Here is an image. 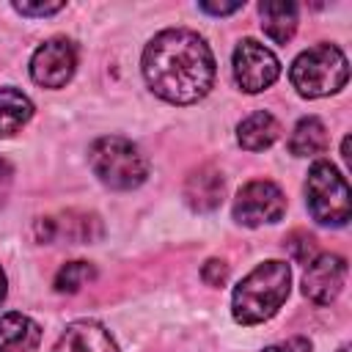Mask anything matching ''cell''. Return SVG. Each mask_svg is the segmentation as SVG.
Returning a JSON list of instances; mask_svg holds the SVG:
<instances>
[{"instance_id":"obj_10","label":"cell","mask_w":352,"mask_h":352,"mask_svg":"<svg viewBox=\"0 0 352 352\" xmlns=\"http://www.w3.org/2000/svg\"><path fill=\"white\" fill-rule=\"evenodd\" d=\"M102 236V223L96 214L85 212H63L58 217H41L36 220V239L50 245V242H72V245H88Z\"/></svg>"},{"instance_id":"obj_4","label":"cell","mask_w":352,"mask_h":352,"mask_svg":"<svg viewBox=\"0 0 352 352\" xmlns=\"http://www.w3.org/2000/svg\"><path fill=\"white\" fill-rule=\"evenodd\" d=\"M289 80L305 99H319L327 94H336L349 80V63L346 55L336 44H316L305 52H300L289 69Z\"/></svg>"},{"instance_id":"obj_17","label":"cell","mask_w":352,"mask_h":352,"mask_svg":"<svg viewBox=\"0 0 352 352\" xmlns=\"http://www.w3.org/2000/svg\"><path fill=\"white\" fill-rule=\"evenodd\" d=\"M33 116V102L16 88H0V138L22 129Z\"/></svg>"},{"instance_id":"obj_24","label":"cell","mask_w":352,"mask_h":352,"mask_svg":"<svg viewBox=\"0 0 352 352\" xmlns=\"http://www.w3.org/2000/svg\"><path fill=\"white\" fill-rule=\"evenodd\" d=\"M11 182H14V168L8 165V160L0 157V206L6 204V198L11 192Z\"/></svg>"},{"instance_id":"obj_21","label":"cell","mask_w":352,"mask_h":352,"mask_svg":"<svg viewBox=\"0 0 352 352\" xmlns=\"http://www.w3.org/2000/svg\"><path fill=\"white\" fill-rule=\"evenodd\" d=\"M66 3H14V11H19L22 16H50L58 14Z\"/></svg>"},{"instance_id":"obj_5","label":"cell","mask_w":352,"mask_h":352,"mask_svg":"<svg viewBox=\"0 0 352 352\" xmlns=\"http://www.w3.org/2000/svg\"><path fill=\"white\" fill-rule=\"evenodd\" d=\"M305 204L316 223L322 226H346L352 214L349 184L338 173V168L327 160L311 165L305 179Z\"/></svg>"},{"instance_id":"obj_9","label":"cell","mask_w":352,"mask_h":352,"mask_svg":"<svg viewBox=\"0 0 352 352\" xmlns=\"http://www.w3.org/2000/svg\"><path fill=\"white\" fill-rule=\"evenodd\" d=\"M346 280V261L336 253H322L308 261L302 275V294L316 305H330Z\"/></svg>"},{"instance_id":"obj_19","label":"cell","mask_w":352,"mask_h":352,"mask_svg":"<svg viewBox=\"0 0 352 352\" xmlns=\"http://www.w3.org/2000/svg\"><path fill=\"white\" fill-rule=\"evenodd\" d=\"M286 250H289V256H292L297 264H308V261L316 256V242H314L311 234L294 231V234L286 239Z\"/></svg>"},{"instance_id":"obj_1","label":"cell","mask_w":352,"mask_h":352,"mask_svg":"<svg viewBox=\"0 0 352 352\" xmlns=\"http://www.w3.org/2000/svg\"><path fill=\"white\" fill-rule=\"evenodd\" d=\"M143 77L165 102L192 104L214 82V55L195 30L168 28L146 44Z\"/></svg>"},{"instance_id":"obj_26","label":"cell","mask_w":352,"mask_h":352,"mask_svg":"<svg viewBox=\"0 0 352 352\" xmlns=\"http://www.w3.org/2000/svg\"><path fill=\"white\" fill-rule=\"evenodd\" d=\"M338 352H349V349H346V346H341V349H338Z\"/></svg>"},{"instance_id":"obj_23","label":"cell","mask_w":352,"mask_h":352,"mask_svg":"<svg viewBox=\"0 0 352 352\" xmlns=\"http://www.w3.org/2000/svg\"><path fill=\"white\" fill-rule=\"evenodd\" d=\"M245 3H198L201 11L206 14H214V16H228V14H236Z\"/></svg>"},{"instance_id":"obj_6","label":"cell","mask_w":352,"mask_h":352,"mask_svg":"<svg viewBox=\"0 0 352 352\" xmlns=\"http://www.w3.org/2000/svg\"><path fill=\"white\" fill-rule=\"evenodd\" d=\"M283 212H286V198H283L280 187L267 179L248 182L234 198V220L248 228H256L264 223H278L283 217Z\"/></svg>"},{"instance_id":"obj_11","label":"cell","mask_w":352,"mask_h":352,"mask_svg":"<svg viewBox=\"0 0 352 352\" xmlns=\"http://www.w3.org/2000/svg\"><path fill=\"white\" fill-rule=\"evenodd\" d=\"M52 352H118V344L99 322L80 319L63 330Z\"/></svg>"},{"instance_id":"obj_2","label":"cell","mask_w":352,"mask_h":352,"mask_svg":"<svg viewBox=\"0 0 352 352\" xmlns=\"http://www.w3.org/2000/svg\"><path fill=\"white\" fill-rule=\"evenodd\" d=\"M292 286V270L286 261H264L250 270L234 289L231 314L239 324H258L278 314Z\"/></svg>"},{"instance_id":"obj_8","label":"cell","mask_w":352,"mask_h":352,"mask_svg":"<svg viewBox=\"0 0 352 352\" xmlns=\"http://www.w3.org/2000/svg\"><path fill=\"white\" fill-rule=\"evenodd\" d=\"M77 69V47L69 38L44 41L30 58V77L41 88H63Z\"/></svg>"},{"instance_id":"obj_20","label":"cell","mask_w":352,"mask_h":352,"mask_svg":"<svg viewBox=\"0 0 352 352\" xmlns=\"http://www.w3.org/2000/svg\"><path fill=\"white\" fill-rule=\"evenodd\" d=\"M201 278L209 283V286H223L228 280V264L220 261V258H209L201 270Z\"/></svg>"},{"instance_id":"obj_14","label":"cell","mask_w":352,"mask_h":352,"mask_svg":"<svg viewBox=\"0 0 352 352\" xmlns=\"http://www.w3.org/2000/svg\"><path fill=\"white\" fill-rule=\"evenodd\" d=\"M278 135H280V124H278L275 116L267 113V110L250 113V116L242 118L239 126H236V140H239V146L248 148V151H264V148H270V146L278 140Z\"/></svg>"},{"instance_id":"obj_13","label":"cell","mask_w":352,"mask_h":352,"mask_svg":"<svg viewBox=\"0 0 352 352\" xmlns=\"http://www.w3.org/2000/svg\"><path fill=\"white\" fill-rule=\"evenodd\" d=\"M41 341V327L25 314L0 316V352H33Z\"/></svg>"},{"instance_id":"obj_16","label":"cell","mask_w":352,"mask_h":352,"mask_svg":"<svg viewBox=\"0 0 352 352\" xmlns=\"http://www.w3.org/2000/svg\"><path fill=\"white\" fill-rule=\"evenodd\" d=\"M327 126L316 118V116H308V118H300L292 138H289V151L294 157H316L327 148Z\"/></svg>"},{"instance_id":"obj_12","label":"cell","mask_w":352,"mask_h":352,"mask_svg":"<svg viewBox=\"0 0 352 352\" xmlns=\"http://www.w3.org/2000/svg\"><path fill=\"white\" fill-rule=\"evenodd\" d=\"M223 192H226L223 173L212 165H201L184 182V201L195 212H214L223 204Z\"/></svg>"},{"instance_id":"obj_22","label":"cell","mask_w":352,"mask_h":352,"mask_svg":"<svg viewBox=\"0 0 352 352\" xmlns=\"http://www.w3.org/2000/svg\"><path fill=\"white\" fill-rule=\"evenodd\" d=\"M264 352H311V341L302 338V336H294V338H289V341H283V344L267 346Z\"/></svg>"},{"instance_id":"obj_3","label":"cell","mask_w":352,"mask_h":352,"mask_svg":"<svg viewBox=\"0 0 352 352\" xmlns=\"http://www.w3.org/2000/svg\"><path fill=\"white\" fill-rule=\"evenodd\" d=\"M88 162L96 179L110 190H135L148 176V160L132 140L121 135H104L94 140Z\"/></svg>"},{"instance_id":"obj_7","label":"cell","mask_w":352,"mask_h":352,"mask_svg":"<svg viewBox=\"0 0 352 352\" xmlns=\"http://www.w3.org/2000/svg\"><path fill=\"white\" fill-rule=\"evenodd\" d=\"M280 74V60L264 44L245 38L234 50V80L245 94H258L270 88Z\"/></svg>"},{"instance_id":"obj_25","label":"cell","mask_w":352,"mask_h":352,"mask_svg":"<svg viewBox=\"0 0 352 352\" xmlns=\"http://www.w3.org/2000/svg\"><path fill=\"white\" fill-rule=\"evenodd\" d=\"M6 294H8V283H6V272H3V267H0V305H3Z\"/></svg>"},{"instance_id":"obj_18","label":"cell","mask_w":352,"mask_h":352,"mask_svg":"<svg viewBox=\"0 0 352 352\" xmlns=\"http://www.w3.org/2000/svg\"><path fill=\"white\" fill-rule=\"evenodd\" d=\"M94 275H96L94 264H88V261H69V264H63V267L58 270V275H55V292H60V294H74V292L82 289Z\"/></svg>"},{"instance_id":"obj_15","label":"cell","mask_w":352,"mask_h":352,"mask_svg":"<svg viewBox=\"0 0 352 352\" xmlns=\"http://www.w3.org/2000/svg\"><path fill=\"white\" fill-rule=\"evenodd\" d=\"M261 14V30L275 41L286 44L297 30V6L289 0H264L258 3Z\"/></svg>"}]
</instances>
